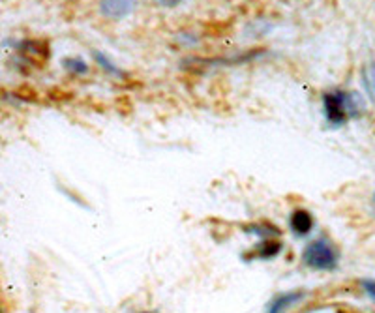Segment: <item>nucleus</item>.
Listing matches in <instances>:
<instances>
[{"mask_svg": "<svg viewBox=\"0 0 375 313\" xmlns=\"http://www.w3.org/2000/svg\"><path fill=\"white\" fill-rule=\"evenodd\" d=\"M323 109L328 124L344 126L349 119L364 112L362 98L355 92L346 90H332L323 96Z\"/></svg>", "mask_w": 375, "mask_h": 313, "instance_id": "f257e3e1", "label": "nucleus"}, {"mask_svg": "<svg viewBox=\"0 0 375 313\" xmlns=\"http://www.w3.org/2000/svg\"><path fill=\"white\" fill-rule=\"evenodd\" d=\"M302 263L313 270H334L340 263V249L328 238H317L310 242L302 252Z\"/></svg>", "mask_w": 375, "mask_h": 313, "instance_id": "f03ea898", "label": "nucleus"}, {"mask_svg": "<svg viewBox=\"0 0 375 313\" xmlns=\"http://www.w3.org/2000/svg\"><path fill=\"white\" fill-rule=\"evenodd\" d=\"M135 4H137V0H100L98 12L101 13V17L109 19V21H122L134 13Z\"/></svg>", "mask_w": 375, "mask_h": 313, "instance_id": "7ed1b4c3", "label": "nucleus"}, {"mask_svg": "<svg viewBox=\"0 0 375 313\" xmlns=\"http://www.w3.org/2000/svg\"><path fill=\"white\" fill-rule=\"evenodd\" d=\"M306 298L304 291H288V293H280L276 295L272 300L267 304V312L270 313H280V312H288L291 307H295L297 304Z\"/></svg>", "mask_w": 375, "mask_h": 313, "instance_id": "20e7f679", "label": "nucleus"}, {"mask_svg": "<svg viewBox=\"0 0 375 313\" xmlns=\"http://www.w3.org/2000/svg\"><path fill=\"white\" fill-rule=\"evenodd\" d=\"M313 225H316V219L311 216V212L304 210V208H299V210H295L291 214V218H289V227L293 231L297 237H306V235H310L311 229H313Z\"/></svg>", "mask_w": 375, "mask_h": 313, "instance_id": "39448f33", "label": "nucleus"}, {"mask_svg": "<svg viewBox=\"0 0 375 313\" xmlns=\"http://www.w3.org/2000/svg\"><path fill=\"white\" fill-rule=\"evenodd\" d=\"M281 254V242L278 240H272V238H267L263 242L255 246L252 254L246 255V259H261V261H270L278 257Z\"/></svg>", "mask_w": 375, "mask_h": 313, "instance_id": "423d86ee", "label": "nucleus"}, {"mask_svg": "<svg viewBox=\"0 0 375 313\" xmlns=\"http://www.w3.org/2000/svg\"><path fill=\"white\" fill-rule=\"evenodd\" d=\"M94 60H96V64L100 66L101 70L106 71V73H109V75L113 77H118V79H124V71L118 68L115 62H113L109 57H107L106 53H101V51H94Z\"/></svg>", "mask_w": 375, "mask_h": 313, "instance_id": "0eeeda50", "label": "nucleus"}, {"mask_svg": "<svg viewBox=\"0 0 375 313\" xmlns=\"http://www.w3.org/2000/svg\"><path fill=\"white\" fill-rule=\"evenodd\" d=\"M62 66H64L66 71H70L73 75H87L90 71V66L81 57H66V59H62Z\"/></svg>", "mask_w": 375, "mask_h": 313, "instance_id": "6e6552de", "label": "nucleus"}, {"mask_svg": "<svg viewBox=\"0 0 375 313\" xmlns=\"http://www.w3.org/2000/svg\"><path fill=\"white\" fill-rule=\"evenodd\" d=\"M246 231L250 235H261V237H276V235H280V231L278 227H272L269 224H253L250 227H246Z\"/></svg>", "mask_w": 375, "mask_h": 313, "instance_id": "1a4fd4ad", "label": "nucleus"}, {"mask_svg": "<svg viewBox=\"0 0 375 313\" xmlns=\"http://www.w3.org/2000/svg\"><path fill=\"white\" fill-rule=\"evenodd\" d=\"M362 79L368 94L372 96V100H375V62H372V64L362 71Z\"/></svg>", "mask_w": 375, "mask_h": 313, "instance_id": "9d476101", "label": "nucleus"}, {"mask_svg": "<svg viewBox=\"0 0 375 313\" xmlns=\"http://www.w3.org/2000/svg\"><path fill=\"white\" fill-rule=\"evenodd\" d=\"M360 285H362L364 293H366V295H368L375 304V279H362Z\"/></svg>", "mask_w": 375, "mask_h": 313, "instance_id": "9b49d317", "label": "nucleus"}, {"mask_svg": "<svg viewBox=\"0 0 375 313\" xmlns=\"http://www.w3.org/2000/svg\"><path fill=\"white\" fill-rule=\"evenodd\" d=\"M154 4L164 10H173V8H178L184 2V0H153Z\"/></svg>", "mask_w": 375, "mask_h": 313, "instance_id": "f8f14e48", "label": "nucleus"}, {"mask_svg": "<svg viewBox=\"0 0 375 313\" xmlns=\"http://www.w3.org/2000/svg\"><path fill=\"white\" fill-rule=\"evenodd\" d=\"M372 205H374V210H375V194H374V199H372Z\"/></svg>", "mask_w": 375, "mask_h": 313, "instance_id": "ddd939ff", "label": "nucleus"}]
</instances>
